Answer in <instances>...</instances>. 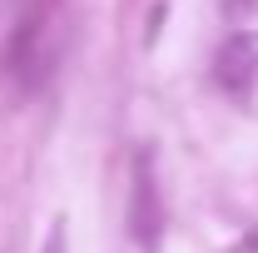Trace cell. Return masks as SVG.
Here are the masks:
<instances>
[{
  "label": "cell",
  "mask_w": 258,
  "mask_h": 253,
  "mask_svg": "<svg viewBox=\"0 0 258 253\" xmlns=\"http://www.w3.org/2000/svg\"><path fill=\"white\" fill-rule=\"evenodd\" d=\"M253 5H258V0H224V10H228V15H248Z\"/></svg>",
  "instance_id": "277c9868"
},
{
  "label": "cell",
  "mask_w": 258,
  "mask_h": 253,
  "mask_svg": "<svg viewBox=\"0 0 258 253\" xmlns=\"http://www.w3.org/2000/svg\"><path fill=\"white\" fill-rule=\"evenodd\" d=\"M45 253H64V228H60V223L50 228V238H45Z\"/></svg>",
  "instance_id": "3957f363"
},
{
  "label": "cell",
  "mask_w": 258,
  "mask_h": 253,
  "mask_svg": "<svg viewBox=\"0 0 258 253\" xmlns=\"http://www.w3.org/2000/svg\"><path fill=\"white\" fill-rule=\"evenodd\" d=\"M219 80L228 90H248L258 80V30H238L219 50Z\"/></svg>",
  "instance_id": "7a4b0ae2"
},
{
  "label": "cell",
  "mask_w": 258,
  "mask_h": 253,
  "mask_svg": "<svg viewBox=\"0 0 258 253\" xmlns=\"http://www.w3.org/2000/svg\"><path fill=\"white\" fill-rule=\"evenodd\" d=\"M129 233L139 248H159L164 238V204H159V184H154V159L134 154V179H129Z\"/></svg>",
  "instance_id": "6da1fadb"
}]
</instances>
